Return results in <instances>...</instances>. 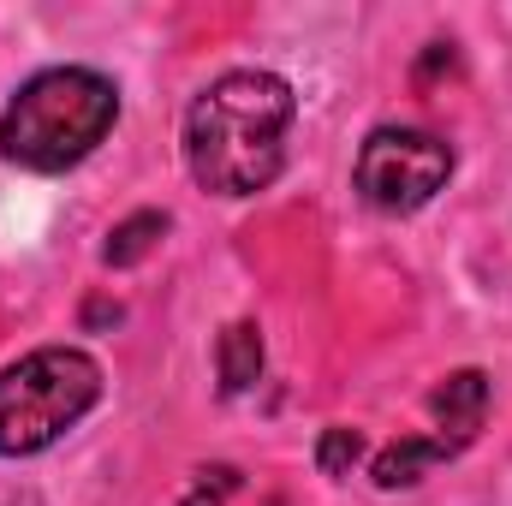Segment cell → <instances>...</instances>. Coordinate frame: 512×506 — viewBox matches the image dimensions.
<instances>
[{"label": "cell", "mask_w": 512, "mask_h": 506, "mask_svg": "<svg viewBox=\"0 0 512 506\" xmlns=\"http://www.w3.org/2000/svg\"><path fill=\"white\" fill-rule=\"evenodd\" d=\"M292 120H298V96L280 72H262V66L221 72L185 108V131H179L185 173L197 179V191L221 203L256 197L286 167Z\"/></svg>", "instance_id": "6da1fadb"}, {"label": "cell", "mask_w": 512, "mask_h": 506, "mask_svg": "<svg viewBox=\"0 0 512 506\" xmlns=\"http://www.w3.org/2000/svg\"><path fill=\"white\" fill-rule=\"evenodd\" d=\"M120 126V84L96 66H48L0 108V161L24 173H72Z\"/></svg>", "instance_id": "7a4b0ae2"}, {"label": "cell", "mask_w": 512, "mask_h": 506, "mask_svg": "<svg viewBox=\"0 0 512 506\" xmlns=\"http://www.w3.org/2000/svg\"><path fill=\"white\" fill-rule=\"evenodd\" d=\"M108 393L84 346H36L0 370V459H36L66 441Z\"/></svg>", "instance_id": "3957f363"}, {"label": "cell", "mask_w": 512, "mask_h": 506, "mask_svg": "<svg viewBox=\"0 0 512 506\" xmlns=\"http://www.w3.org/2000/svg\"><path fill=\"white\" fill-rule=\"evenodd\" d=\"M453 143L423 126H376L358 143L352 161V191L376 209V215H417L429 209L447 179H453Z\"/></svg>", "instance_id": "277c9868"}, {"label": "cell", "mask_w": 512, "mask_h": 506, "mask_svg": "<svg viewBox=\"0 0 512 506\" xmlns=\"http://www.w3.org/2000/svg\"><path fill=\"white\" fill-rule=\"evenodd\" d=\"M429 417H435V435L465 453V447L483 435V423H489V376H483V370H453V376H441L435 393H429Z\"/></svg>", "instance_id": "5b68a950"}, {"label": "cell", "mask_w": 512, "mask_h": 506, "mask_svg": "<svg viewBox=\"0 0 512 506\" xmlns=\"http://www.w3.org/2000/svg\"><path fill=\"white\" fill-rule=\"evenodd\" d=\"M453 459H459V447L441 441V435H399V441H387L382 453L370 459V483L382 495H399V489H417L429 471H441Z\"/></svg>", "instance_id": "8992f818"}, {"label": "cell", "mask_w": 512, "mask_h": 506, "mask_svg": "<svg viewBox=\"0 0 512 506\" xmlns=\"http://www.w3.org/2000/svg\"><path fill=\"white\" fill-rule=\"evenodd\" d=\"M262 364H268L262 328H256V322H227L221 340H215V376H221V393H227V399L251 393L256 381H262Z\"/></svg>", "instance_id": "52a82bcc"}, {"label": "cell", "mask_w": 512, "mask_h": 506, "mask_svg": "<svg viewBox=\"0 0 512 506\" xmlns=\"http://www.w3.org/2000/svg\"><path fill=\"white\" fill-rule=\"evenodd\" d=\"M167 227H173V221H167L161 209H137V215H126V221L108 233V245H102V262H108V268H137L143 256H149L155 245H161V239H167Z\"/></svg>", "instance_id": "ba28073f"}, {"label": "cell", "mask_w": 512, "mask_h": 506, "mask_svg": "<svg viewBox=\"0 0 512 506\" xmlns=\"http://www.w3.org/2000/svg\"><path fill=\"white\" fill-rule=\"evenodd\" d=\"M364 453H370L364 429H352V423H328L322 441H316V471H322V477H352Z\"/></svg>", "instance_id": "9c48e42d"}, {"label": "cell", "mask_w": 512, "mask_h": 506, "mask_svg": "<svg viewBox=\"0 0 512 506\" xmlns=\"http://www.w3.org/2000/svg\"><path fill=\"white\" fill-rule=\"evenodd\" d=\"M233 495H239V465H203V471H191L179 506H227Z\"/></svg>", "instance_id": "30bf717a"}]
</instances>
